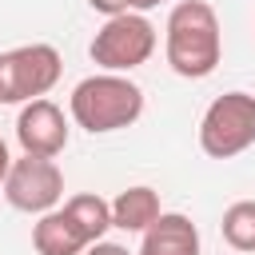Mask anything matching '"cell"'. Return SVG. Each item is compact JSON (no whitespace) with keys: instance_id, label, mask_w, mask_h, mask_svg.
<instances>
[{"instance_id":"5","label":"cell","mask_w":255,"mask_h":255,"mask_svg":"<svg viewBox=\"0 0 255 255\" xmlns=\"http://www.w3.org/2000/svg\"><path fill=\"white\" fill-rule=\"evenodd\" d=\"M64 60L52 44H20L0 52V104H28L56 88Z\"/></svg>"},{"instance_id":"9","label":"cell","mask_w":255,"mask_h":255,"mask_svg":"<svg viewBox=\"0 0 255 255\" xmlns=\"http://www.w3.org/2000/svg\"><path fill=\"white\" fill-rule=\"evenodd\" d=\"M135 255H199V227L183 211H163L143 231Z\"/></svg>"},{"instance_id":"15","label":"cell","mask_w":255,"mask_h":255,"mask_svg":"<svg viewBox=\"0 0 255 255\" xmlns=\"http://www.w3.org/2000/svg\"><path fill=\"white\" fill-rule=\"evenodd\" d=\"M8 167H12V155H8V143L0 139V195H4V175H8Z\"/></svg>"},{"instance_id":"4","label":"cell","mask_w":255,"mask_h":255,"mask_svg":"<svg viewBox=\"0 0 255 255\" xmlns=\"http://www.w3.org/2000/svg\"><path fill=\"white\" fill-rule=\"evenodd\" d=\"M151 52H155V24L143 12L108 16L104 28L88 44L92 64H100L104 72H131V68L147 64Z\"/></svg>"},{"instance_id":"3","label":"cell","mask_w":255,"mask_h":255,"mask_svg":"<svg viewBox=\"0 0 255 255\" xmlns=\"http://www.w3.org/2000/svg\"><path fill=\"white\" fill-rule=\"evenodd\" d=\"M255 143V96L223 92L207 104L199 120V147L211 159H235Z\"/></svg>"},{"instance_id":"16","label":"cell","mask_w":255,"mask_h":255,"mask_svg":"<svg viewBox=\"0 0 255 255\" xmlns=\"http://www.w3.org/2000/svg\"><path fill=\"white\" fill-rule=\"evenodd\" d=\"M155 4H163V0H128V12H147Z\"/></svg>"},{"instance_id":"10","label":"cell","mask_w":255,"mask_h":255,"mask_svg":"<svg viewBox=\"0 0 255 255\" xmlns=\"http://www.w3.org/2000/svg\"><path fill=\"white\" fill-rule=\"evenodd\" d=\"M159 215H163L159 191L147 187V183L124 187V191L112 199V227H120V231H139V235H143Z\"/></svg>"},{"instance_id":"14","label":"cell","mask_w":255,"mask_h":255,"mask_svg":"<svg viewBox=\"0 0 255 255\" xmlns=\"http://www.w3.org/2000/svg\"><path fill=\"white\" fill-rule=\"evenodd\" d=\"M96 12H104V16H120V12H128V0H88Z\"/></svg>"},{"instance_id":"1","label":"cell","mask_w":255,"mask_h":255,"mask_svg":"<svg viewBox=\"0 0 255 255\" xmlns=\"http://www.w3.org/2000/svg\"><path fill=\"white\" fill-rule=\"evenodd\" d=\"M163 52L175 76L207 80L223 60V32L215 8L207 0H179L163 24Z\"/></svg>"},{"instance_id":"12","label":"cell","mask_w":255,"mask_h":255,"mask_svg":"<svg viewBox=\"0 0 255 255\" xmlns=\"http://www.w3.org/2000/svg\"><path fill=\"white\" fill-rule=\"evenodd\" d=\"M219 231H223V239H227L235 251L251 255V251H255V199H235V203L223 211Z\"/></svg>"},{"instance_id":"8","label":"cell","mask_w":255,"mask_h":255,"mask_svg":"<svg viewBox=\"0 0 255 255\" xmlns=\"http://www.w3.org/2000/svg\"><path fill=\"white\" fill-rule=\"evenodd\" d=\"M32 247L36 255H80L92 247L88 231L72 219L68 207H56V211H44L32 227Z\"/></svg>"},{"instance_id":"2","label":"cell","mask_w":255,"mask_h":255,"mask_svg":"<svg viewBox=\"0 0 255 255\" xmlns=\"http://www.w3.org/2000/svg\"><path fill=\"white\" fill-rule=\"evenodd\" d=\"M68 112L84 131L108 135V131L131 128L143 116V88L131 84L124 72H100L72 88Z\"/></svg>"},{"instance_id":"7","label":"cell","mask_w":255,"mask_h":255,"mask_svg":"<svg viewBox=\"0 0 255 255\" xmlns=\"http://www.w3.org/2000/svg\"><path fill=\"white\" fill-rule=\"evenodd\" d=\"M16 143H20V151H28V155H48V159H56V155L68 147V120H64L60 104H52L48 96L20 104Z\"/></svg>"},{"instance_id":"6","label":"cell","mask_w":255,"mask_h":255,"mask_svg":"<svg viewBox=\"0 0 255 255\" xmlns=\"http://www.w3.org/2000/svg\"><path fill=\"white\" fill-rule=\"evenodd\" d=\"M4 199L24 215L56 211L64 199V171L56 167V159L24 151L20 159H12L8 175H4Z\"/></svg>"},{"instance_id":"13","label":"cell","mask_w":255,"mask_h":255,"mask_svg":"<svg viewBox=\"0 0 255 255\" xmlns=\"http://www.w3.org/2000/svg\"><path fill=\"white\" fill-rule=\"evenodd\" d=\"M84 255H131L124 243H108V239H100V243H92Z\"/></svg>"},{"instance_id":"11","label":"cell","mask_w":255,"mask_h":255,"mask_svg":"<svg viewBox=\"0 0 255 255\" xmlns=\"http://www.w3.org/2000/svg\"><path fill=\"white\" fill-rule=\"evenodd\" d=\"M64 207H68L72 219L88 231L92 243H100V239L108 235V227H112V203H108L104 195H96V191H80V195H72Z\"/></svg>"}]
</instances>
